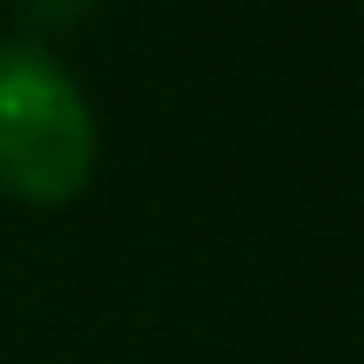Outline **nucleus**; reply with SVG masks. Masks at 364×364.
Here are the masks:
<instances>
[{
  "label": "nucleus",
  "instance_id": "obj_1",
  "mask_svg": "<svg viewBox=\"0 0 364 364\" xmlns=\"http://www.w3.org/2000/svg\"><path fill=\"white\" fill-rule=\"evenodd\" d=\"M96 160V115L77 77L32 38H0V179L32 198L58 205L83 186Z\"/></svg>",
  "mask_w": 364,
  "mask_h": 364
}]
</instances>
